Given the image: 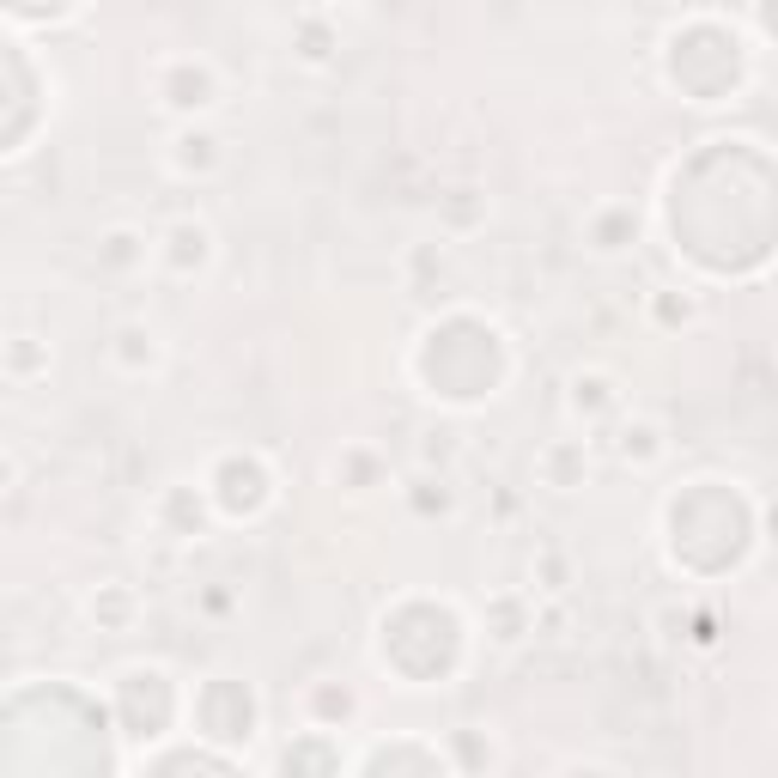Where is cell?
<instances>
[{"label":"cell","instance_id":"6da1fadb","mask_svg":"<svg viewBox=\"0 0 778 778\" xmlns=\"http://www.w3.org/2000/svg\"><path fill=\"white\" fill-rule=\"evenodd\" d=\"M140 262H146V238H140L134 225H116V231L98 238V268L104 274H134Z\"/></svg>","mask_w":778,"mask_h":778},{"label":"cell","instance_id":"7a4b0ae2","mask_svg":"<svg viewBox=\"0 0 778 778\" xmlns=\"http://www.w3.org/2000/svg\"><path fill=\"white\" fill-rule=\"evenodd\" d=\"M116 341H122L116 353H122L128 371H152V365H159V329H146V323H122Z\"/></svg>","mask_w":778,"mask_h":778},{"label":"cell","instance_id":"5b68a950","mask_svg":"<svg viewBox=\"0 0 778 778\" xmlns=\"http://www.w3.org/2000/svg\"><path fill=\"white\" fill-rule=\"evenodd\" d=\"M31 359H37V335H13V341H7V365H13V377H31Z\"/></svg>","mask_w":778,"mask_h":778},{"label":"cell","instance_id":"277c9868","mask_svg":"<svg viewBox=\"0 0 778 778\" xmlns=\"http://www.w3.org/2000/svg\"><path fill=\"white\" fill-rule=\"evenodd\" d=\"M633 450H639V462L663 456V432L651 420H627V426H620V456H633Z\"/></svg>","mask_w":778,"mask_h":778},{"label":"cell","instance_id":"3957f363","mask_svg":"<svg viewBox=\"0 0 778 778\" xmlns=\"http://www.w3.org/2000/svg\"><path fill=\"white\" fill-rule=\"evenodd\" d=\"M219 165V140L213 134H183L177 140V171H213Z\"/></svg>","mask_w":778,"mask_h":778},{"label":"cell","instance_id":"8992f818","mask_svg":"<svg viewBox=\"0 0 778 778\" xmlns=\"http://www.w3.org/2000/svg\"><path fill=\"white\" fill-rule=\"evenodd\" d=\"M420 450H426V462H450L456 456V432H426Z\"/></svg>","mask_w":778,"mask_h":778}]
</instances>
